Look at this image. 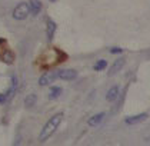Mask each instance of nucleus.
Returning <instances> with one entry per match:
<instances>
[{"label":"nucleus","instance_id":"18","mask_svg":"<svg viewBox=\"0 0 150 146\" xmlns=\"http://www.w3.org/2000/svg\"><path fill=\"white\" fill-rule=\"evenodd\" d=\"M50 1H56V0H50Z\"/></svg>","mask_w":150,"mask_h":146},{"label":"nucleus","instance_id":"10","mask_svg":"<svg viewBox=\"0 0 150 146\" xmlns=\"http://www.w3.org/2000/svg\"><path fill=\"white\" fill-rule=\"evenodd\" d=\"M104 116H106V113H104V112L96 113L94 116H92V118L89 119V122H87V123H89V126H97V125H99L104 119Z\"/></svg>","mask_w":150,"mask_h":146},{"label":"nucleus","instance_id":"17","mask_svg":"<svg viewBox=\"0 0 150 146\" xmlns=\"http://www.w3.org/2000/svg\"><path fill=\"white\" fill-rule=\"evenodd\" d=\"M6 100H7V96L4 93H0V105H3Z\"/></svg>","mask_w":150,"mask_h":146},{"label":"nucleus","instance_id":"8","mask_svg":"<svg viewBox=\"0 0 150 146\" xmlns=\"http://www.w3.org/2000/svg\"><path fill=\"white\" fill-rule=\"evenodd\" d=\"M123 66H125V59H123V57L116 59L115 63L112 65V69H110V73H109V75H115V73H117L119 70H122Z\"/></svg>","mask_w":150,"mask_h":146},{"label":"nucleus","instance_id":"11","mask_svg":"<svg viewBox=\"0 0 150 146\" xmlns=\"http://www.w3.org/2000/svg\"><path fill=\"white\" fill-rule=\"evenodd\" d=\"M1 59H3L6 63H13V60H14V55H13L10 50H4V52L1 53Z\"/></svg>","mask_w":150,"mask_h":146},{"label":"nucleus","instance_id":"3","mask_svg":"<svg viewBox=\"0 0 150 146\" xmlns=\"http://www.w3.org/2000/svg\"><path fill=\"white\" fill-rule=\"evenodd\" d=\"M54 79H57V72H56V70L46 72L45 75L40 76V79H39V85H40V86H47V85H50L52 82H54Z\"/></svg>","mask_w":150,"mask_h":146},{"label":"nucleus","instance_id":"2","mask_svg":"<svg viewBox=\"0 0 150 146\" xmlns=\"http://www.w3.org/2000/svg\"><path fill=\"white\" fill-rule=\"evenodd\" d=\"M29 14H30L29 4H27V3H24V1L19 3V4H16V7H14L13 11H12L13 19H16V20H24Z\"/></svg>","mask_w":150,"mask_h":146},{"label":"nucleus","instance_id":"4","mask_svg":"<svg viewBox=\"0 0 150 146\" xmlns=\"http://www.w3.org/2000/svg\"><path fill=\"white\" fill-rule=\"evenodd\" d=\"M57 78L62 80H73V79L77 78V72L73 70V69H62L57 72Z\"/></svg>","mask_w":150,"mask_h":146},{"label":"nucleus","instance_id":"9","mask_svg":"<svg viewBox=\"0 0 150 146\" xmlns=\"http://www.w3.org/2000/svg\"><path fill=\"white\" fill-rule=\"evenodd\" d=\"M119 86H113V88H110V89L107 90V95H106V99L109 102H115L117 98H119Z\"/></svg>","mask_w":150,"mask_h":146},{"label":"nucleus","instance_id":"14","mask_svg":"<svg viewBox=\"0 0 150 146\" xmlns=\"http://www.w3.org/2000/svg\"><path fill=\"white\" fill-rule=\"evenodd\" d=\"M62 92H63L62 88H53V89L50 90V93H49V99H56V98H59Z\"/></svg>","mask_w":150,"mask_h":146},{"label":"nucleus","instance_id":"7","mask_svg":"<svg viewBox=\"0 0 150 146\" xmlns=\"http://www.w3.org/2000/svg\"><path fill=\"white\" fill-rule=\"evenodd\" d=\"M29 9H30V13L33 16H37L40 13V10H42V1L40 0H30Z\"/></svg>","mask_w":150,"mask_h":146},{"label":"nucleus","instance_id":"6","mask_svg":"<svg viewBox=\"0 0 150 146\" xmlns=\"http://www.w3.org/2000/svg\"><path fill=\"white\" fill-rule=\"evenodd\" d=\"M56 33V23L53 22L52 19H47V24H46V34H47V39L52 40L53 36Z\"/></svg>","mask_w":150,"mask_h":146},{"label":"nucleus","instance_id":"15","mask_svg":"<svg viewBox=\"0 0 150 146\" xmlns=\"http://www.w3.org/2000/svg\"><path fill=\"white\" fill-rule=\"evenodd\" d=\"M106 66H107V62H106V60H102V59H100V60H97V62H96V65L93 66V69L99 72V70H103V69L106 68Z\"/></svg>","mask_w":150,"mask_h":146},{"label":"nucleus","instance_id":"16","mask_svg":"<svg viewBox=\"0 0 150 146\" xmlns=\"http://www.w3.org/2000/svg\"><path fill=\"white\" fill-rule=\"evenodd\" d=\"M123 50L120 49V47H112L110 49V53H122Z\"/></svg>","mask_w":150,"mask_h":146},{"label":"nucleus","instance_id":"13","mask_svg":"<svg viewBox=\"0 0 150 146\" xmlns=\"http://www.w3.org/2000/svg\"><path fill=\"white\" fill-rule=\"evenodd\" d=\"M37 100V96H36L35 93H32V95H29L26 99H24V105L27 106V108H30V106H33Z\"/></svg>","mask_w":150,"mask_h":146},{"label":"nucleus","instance_id":"5","mask_svg":"<svg viewBox=\"0 0 150 146\" xmlns=\"http://www.w3.org/2000/svg\"><path fill=\"white\" fill-rule=\"evenodd\" d=\"M146 118H147V113H140V115H136V116L126 118V119H125V123H127V125H136V123L143 122Z\"/></svg>","mask_w":150,"mask_h":146},{"label":"nucleus","instance_id":"12","mask_svg":"<svg viewBox=\"0 0 150 146\" xmlns=\"http://www.w3.org/2000/svg\"><path fill=\"white\" fill-rule=\"evenodd\" d=\"M16 88H17V78H16V76H13V78H12V88H10V89H9L7 92H6V93H4V95L7 96V99H9V98L12 96L14 92H16Z\"/></svg>","mask_w":150,"mask_h":146},{"label":"nucleus","instance_id":"1","mask_svg":"<svg viewBox=\"0 0 150 146\" xmlns=\"http://www.w3.org/2000/svg\"><path fill=\"white\" fill-rule=\"evenodd\" d=\"M62 120H63V113L53 115L46 122V125L43 126V129H42V132H40V135H39V140H40V142H46L47 139L56 132V129L59 127V125L62 123Z\"/></svg>","mask_w":150,"mask_h":146}]
</instances>
